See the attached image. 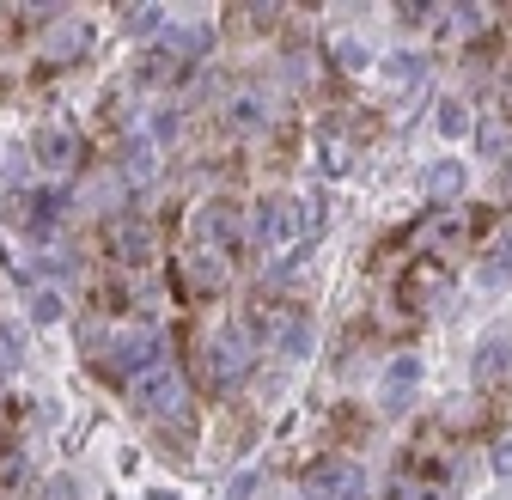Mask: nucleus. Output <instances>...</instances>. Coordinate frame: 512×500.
<instances>
[{
  "instance_id": "nucleus-28",
  "label": "nucleus",
  "mask_w": 512,
  "mask_h": 500,
  "mask_svg": "<svg viewBox=\"0 0 512 500\" xmlns=\"http://www.w3.org/2000/svg\"><path fill=\"white\" fill-rule=\"evenodd\" d=\"M409 500H439V494H433V488H421V494H409Z\"/></svg>"
},
{
  "instance_id": "nucleus-2",
  "label": "nucleus",
  "mask_w": 512,
  "mask_h": 500,
  "mask_svg": "<svg viewBox=\"0 0 512 500\" xmlns=\"http://www.w3.org/2000/svg\"><path fill=\"white\" fill-rule=\"evenodd\" d=\"M202 372H208V385L232 391L244 372H250V336H244V330H214V336L202 342Z\"/></svg>"
},
{
  "instance_id": "nucleus-12",
  "label": "nucleus",
  "mask_w": 512,
  "mask_h": 500,
  "mask_svg": "<svg viewBox=\"0 0 512 500\" xmlns=\"http://www.w3.org/2000/svg\"><path fill=\"white\" fill-rule=\"evenodd\" d=\"M445 287H452V281H445V269L439 263H421V269H409V281L397 287V299L409 311H433V299H445Z\"/></svg>"
},
{
  "instance_id": "nucleus-21",
  "label": "nucleus",
  "mask_w": 512,
  "mask_h": 500,
  "mask_svg": "<svg viewBox=\"0 0 512 500\" xmlns=\"http://www.w3.org/2000/svg\"><path fill=\"white\" fill-rule=\"evenodd\" d=\"M122 19H128V31H153V25H165V7H122Z\"/></svg>"
},
{
  "instance_id": "nucleus-6",
  "label": "nucleus",
  "mask_w": 512,
  "mask_h": 500,
  "mask_svg": "<svg viewBox=\"0 0 512 500\" xmlns=\"http://www.w3.org/2000/svg\"><path fill=\"white\" fill-rule=\"evenodd\" d=\"M305 232V208L293 196H269L263 208H256V238H269V244H293Z\"/></svg>"
},
{
  "instance_id": "nucleus-22",
  "label": "nucleus",
  "mask_w": 512,
  "mask_h": 500,
  "mask_svg": "<svg viewBox=\"0 0 512 500\" xmlns=\"http://www.w3.org/2000/svg\"><path fill=\"white\" fill-rule=\"evenodd\" d=\"M421 68H427L421 55H397V61H391V80H397V86H415V80H421Z\"/></svg>"
},
{
  "instance_id": "nucleus-24",
  "label": "nucleus",
  "mask_w": 512,
  "mask_h": 500,
  "mask_svg": "<svg viewBox=\"0 0 512 500\" xmlns=\"http://www.w3.org/2000/svg\"><path fill=\"white\" fill-rule=\"evenodd\" d=\"M37 500H74V482H68V476H55V482L37 488Z\"/></svg>"
},
{
  "instance_id": "nucleus-7",
  "label": "nucleus",
  "mask_w": 512,
  "mask_h": 500,
  "mask_svg": "<svg viewBox=\"0 0 512 500\" xmlns=\"http://www.w3.org/2000/svg\"><path fill=\"white\" fill-rule=\"evenodd\" d=\"M110 250L122 263H153V250H159V232H153V220H141V214H122L116 226H110Z\"/></svg>"
},
{
  "instance_id": "nucleus-25",
  "label": "nucleus",
  "mask_w": 512,
  "mask_h": 500,
  "mask_svg": "<svg viewBox=\"0 0 512 500\" xmlns=\"http://www.w3.org/2000/svg\"><path fill=\"white\" fill-rule=\"evenodd\" d=\"M13 366H19V342L0 330V372H13Z\"/></svg>"
},
{
  "instance_id": "nucleus-27",
  "label": "nucleus",
  "mask_w": 512,
  "mask_h": 500,
  "mask_svg": "<svg viewBox=\"0 0 512 500\" xmlns=\"http://www.w3.org/2000/svg\"><path fill=\"white\" fill-rule=\"evenodd\" d=\"M494 476H512V446H494Z\"/></svg>"
},
{
  "instance_id": "nucleus-19",
  "label": "nucleus",
  "mask_w": 512,
  "mask_h": 500,
  "mask_svg": "<svg viewBox=\"0 0 512 500\" xmlns=\"http://www.w3.org/2000/svg\"><path fill=\"white\" fill-rule=\"evenodd\" d=\"M433 129H439V135H452V141H458V135H470V110H464L458 98H445V104H439V122H433Z\"/></svg>"
},
{
  "instance_id": "nucleus-8",
  "label": "nucleus",
  "mask_w": 512,
  "mask_h": 500,
  "mask_svg": "<svg viewBox=\"0 0 512 500\" xmlns=\"http://www.w3.org/2000/svg\"><path fill=\"white\" fill-rule=\"evenodd\" d=\"M189 232H196V244H208V250H226L238 238V208L232 202H202L189 214Z\"/></svg>"
},
{
  "instance_id": "nucleus-18",
  "label": "nucleus",
  "mask_w": 512,
  "mask_h": 500,
  "mask_svg": "<svg viewBox=\"0 0 512 500\" xmlns=\"http://www.w3.org/2000/svg\"><path fill=\"white\" fill-rule=\"evenodd\" d=\"M427 190H433V196H458V190H464V165L439 159V165L427 171Z\"/></svg>"
},
{
  "instance_id": "nucleus-1",
  "label": "nucleus",
  "mask_w": 512,
  "mask_h": 500,
  "mask_svg": "<svg viewBox=\"0 0 512 500\" xmlns=\"http://www.w3.org/2000/svg\"><path fill=\"white\" fill-rule=\"evenodd\" d=\"M135 403L147 409V415H159V421H183V409H189V385H183V372L177 366H147V372H135Z\"/></svg>"
},
{
  "instance_id": "nucleus-29",
  "label": "nucleus",
  "mask_w": 512,
  "mask_h": 500,
  "mask_svg": "<svg viewBox=\"0 0 512 500\" xmlns=\"http://www.w3.org/2000/svg\"><path fill=\"white\" fill-rule=\"evenodd\" d=\"M0 427H7V397H0Z\"/></svg>"
},
{
  "instance_id": "nucleus-3",
  "label": "nucleus",
  "mask_w": 512,
  "mask_h": 500,
  "mask_svg": "<svg viewBox=\"0 0 512 500\" xmlns=\"http://www.w3.org/2000/svg\"><path fill=\"white\" fill-rule=\"evenodd\" d=\"M159 354H165V342H159V330H116V336H104V366L110 372H147V366H159Z\"/></svg>"
},
{
  "instance_id": "nucleus-17",
  "label": "nucleus",
  "mask_w": 512,
  "mask_h": 500,
  "mask_svg": "<svg viewBox=\"0 0 512 500\" xmlns=\"http://www.w3.org/2000/svg\"><path fill=\"white\" fill-rule=\"evenodd\" d=\"M226 116H232V129H263L269 98H263V92H238V98L226 104Z\"/></svg>"
},
{
  "instance_id": "nucleus-23",
  "label": "nucleus",
  "mask_w": 512,
  "mask_h": 500,
  "mask_svg": "<svg viewBox=\"0 0 512 500\" xmlns=\"http://www.w3.org/2000/svg\"><path fill=\"white\" fill-rule=\"evenodd\" d=\"M445 19H452V25H458L464 37H476V31H482V7H452Z\"/></svg>"
},
{
  "instance_id": "nucleus-20",
  "label": "nucleus",
  "mask_w": 512,
  "mask_h": 500,
  "mask_svg": "<svg viewBox=\"0 0 512 500\" xmlns=\"http://www.w3.org/2000/svg\"><path fill=\"white\" fill-rule=\"evenodd\" d=\"M31 318H37V324H55V318H68V305H61V293L37 287V293H31Z\"/></svg>"
},
{
  "instance_id": "nucleus-10",
  "label": "nucleus",
  "mask_w": 512,
  "mask_h": 500,
  "mask_svg": "<svg viewBox=\"0 0 512 500\" xmlns=\"http://www.w3.org/2000/svg\"><path fill=\"white\" fill-rule=\"evenodd\" d=\"M421 391V360L415 354H397L391 366H384V385H378V403L384 409H409Z\"/></svg>"
},
{
  "instance_id": "nucleus-16",
  "label": "nucleus",
  "mask_w": 512,
  "mask_h": 500,
  "mask_svg": "<svg viewBox=\"0 0 512 500\" xmlns=\"http://www.w3.org/2000/svg\"><path fill=\"white\" fill-rule=\"evenodd\" d=\"M165 43H171L177 55H208V49H214V25H202V19L171 25V31H165Z\"/></svg>"
},
{
  "instance_id": "nucleus-11",
  "label": "nucleus",
  "mask_w": 512,
  "mask_h": 500,
  "mask_svg": "<svg viewBox=\"0 0 512 500\" xmlns=\"http://www.w3.org/2000/svg\"><path fill=\"white\" fill-rule=\"evenodd\" d=\"M183 281L196 287V293H220V287L232 281V257H226V250H208V244H196V250H189V269H183Z\"/></svg>"
},
{
  "instance_id": "nucleus-4",
  "label": "nucleus",
  "mask_w": 512,
  "mask_h": 500,
  "mask_svg": "<svg viewBox=\"0 0 512 500\" xmlns=\"http://www.w3.org/2000/svg\"><path fill=\"white\" fill-rule=\"evenodd\" d=\"M299 494H305V500H360V494H366V476H360V464L330 458V464H311V470H305Z\"/></svg>"
},
{
  "instance_id": "nucleus-13",
  "label": "nucleus",
  "mask_w": 512,
  "mask_h": 500,
  "mask_svg": "<svg viewBox=\"0 0 512 500\" xmlns=\"http://www.w3.org/2000/svg\"><path fill=\"white\" fill-rule=\"evenodd\" d=\"M116 165H122V177H128V183H147V177L159 171V147H153L147 135H128V141L116 147Z\"/></svg>"
},
{
  "instance_id": "nucleus-26",
  "label": "nucleus",
  "mask_w": 512,
  "mask_h": 500,
  "mask_svg": "<svg viewBox=\"0 0 512 500\" xmlns=\"http://www.w3.org/2000/svg\"><path fill=\"white\" fill-rule=\"evenodd\" d=\"M336 55H342V68H360V61H366V49H360V43H342Z\"/></svg>"
},
{
  "instance_id": "nucleus-15",
  "label": "nucleus",
  "mask_w": 512,
  "mask_h": 500,
  "mask_svg": "<svg viewBox=\"0 0 512 500\" xmlns=\"http://www.w3.org/2000/svg\"><path fill=\"white\" fill-rule=\"evenodd\" d=\"M506 281H512V220L494 232V250L482 263V287H506Z\"/></svg>"
},
{
  "instance_id": "nucleus-14",
  "label": "nucleus",
  "mask_w": 512,
  "mask_h": 500,
  "mask_svg": "<svg viewBox=\"0 0 512 500\" xmlns=\"http://www.w3.org/2000/svg\"><path fill=\"white\" fill-rule=\"evenodd\" d=\"M512 372V330H494L482 348H476V379L488 385V379H506Z\"/></svg>"
},
{
  "instance_id": "nucleus-9",
  "label": "nucleus",
  "mask_w": 512,
  "mask_h": 500,
  "mask_svg": "<svg viewBox=\"0 0 512 500\" xmlns=\"http://www.w3.org/2000/svg\"><path fill=\"white\" fill-rule=\"evenodd\" d=\"M37 159H43L55 177L80 171V135L68 129V122H49V129H37Z\"/></svg>"
},
{
  "instance_id": "nucleus-5",
  "label": "nucleus",
  "mask_w": 512,
  "mask_h": 500,
  "mask_svg": "<svg viewBox=\"0 0 512 500\" xmlns=\"http://www.w3.org/2000/svg\"><path fill=\"white\" fill-rule=\"evenodd\" d=\"M86 43H92V25L61 13V19H49V25H43V37H37V55L49 61V68H68V61H80V55H86Z\"/></svg>"
}]
</instances>
